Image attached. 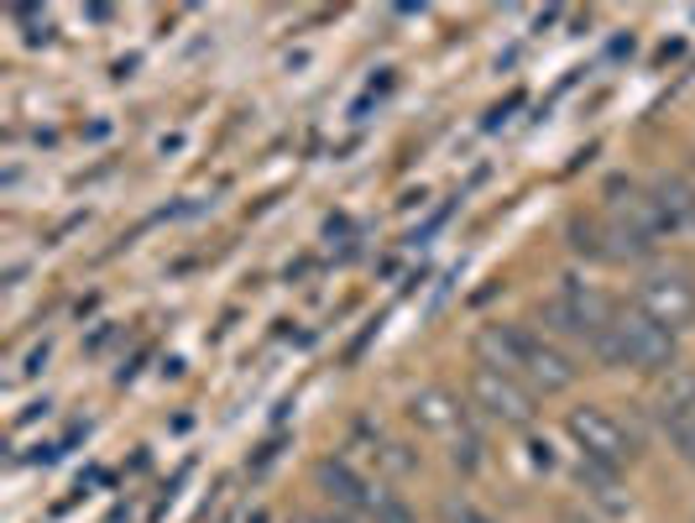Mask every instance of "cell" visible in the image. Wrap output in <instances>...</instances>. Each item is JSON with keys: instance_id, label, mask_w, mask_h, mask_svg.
Returning <instances> with one entry per match:
<instances>
[{"instance_id": "1", "label": "cell", "mask_w": 695, "mask_h": 523, "mask_svg": "<svg viewBox=\"0 0 695 523\" xmlns=\"http://www.w3.org/2000/svg\"><path fill=\"white\" fill-rule=\"evenodd\" d=\"M596 356L611 366H638V372H675V335L654 325L648 314H617L611 330L596 341Z\"/></svg>"}, {"instance_id": "2", "label": "cell", "mask_w": 695, "mask_h": 523, "mask_svg": "<svg viewBox=\"0 0 695 523\" xmlns=\"http://www.w3.org/2000/svg\"><path fill=\"white\" fill-rule=\"evenodd\" d=\"M638 314H648L664 330H691L695 325V283L691 273L679 267H654L644 283H638Z\"/></svg>"}, {"instance_id": "3", "label": "cell", "mask_w": 695, "mask_h": 523, "mask_svg": "<svg viewBox=\"0 0 695 523\" xmlns=\"http://www.w3.org/2000/svg\"><path fill=\"white\" fill-rule=\"evenodd\" d=\"M544 319L555 325L560 335H576V341H601V335L611 330V319H617V309H611L607 294H596V288H580V283H565L560 294L544 304Z\"/></svg>"}, {"instance_id": "4", "label": "cell", "mask_w": 695, "mask_h": 523, "mask_svg": "<svg viewBox=\"0 0 695 523\" xmlns=\"http://www.w3.org/2000/svg\"><path fill=\"white\" fill-rule=\"evenodd\" d=\"M565 430L576 435V445L586 451V461H601V466H623L633 455V435L607 414V408H576L565 418Z\"/></svg>"}, {"instance_id": "5", "label": "cell", "mask_w": 695, "mask_h": 523, "mask_svg": "<svg viewBox=\"0 0 695 523\" xmlns=\"http://www.w3.org/2000/svg\"><path fill=\"white\" fill-rule=\"evenodd\" d=\"M471 398L476 408H487L492 418H502V424H528L534 418V398H528V387L512 377V372H502V366H476L471 372Z\"/></svg>"}, {"instance_id": "6", "label": "cell", "mask_w": 695, "mask_h": 523, "mask_svg": "<svg viewBox=\"0 0 695 523\" xmlns=\"http://www.w3.org/2000/svg\"><path fill=\"white\" fill-rule=\"evenodd\" d=\"M408 418L429 430V435H456L460 424H466V408H460L456 393H444V387H424V393H413L408 403Z\"/></svg>"}, {"instance_id": "7", "label": "cell", "mask_w": 695, "mask_h": 523, "mask_svg": "<svg viewBox=\"0 0 695 523\" xmlns=\"http://www.w3.org/2000/svg\"><path fill=\"white\" fill-rule=\"evenodd\" d=\"M528 372V383L539 387V393H565V387L576 383V362L565 356V351L544 346V341H528L523 362H518Z\"/></svg>"}, {"instance_id": "8", "label": "cell", "mask_w": 695, "mask_h": 523, "mask_svg": "<svg viewBox=\"0 0 695 523\" xmlns=\"http://www.w3.org/2000/svg\"><path fill=\"white\" fill-rule=\"evenodd\" d=\"M320 482L335 492L340 503H351V507H372V503H376V492L366 487V482H361V476L345 466V461H324V466H320Z\"/></svg>"}, {"instance_id": "9", "label": "cell", "mask_w": 695, "mask_h": 523, "mask_svg": "<svg viewBox=\"0 0 695 523\" xmlns=\"http://www.w3.org/2000/svg\"><path fill=\"white\" fill-rule=\"evenodd\" d=\"M654 205H659L664 226H685L695 215V194L685 178H659V184H654Z\"/></svg>"}, {"instance_id": "10", "label": "cell", "mask_w": 695, "mask_h": 523, "mask_svg": "<svg viewBox=\"0 0 695 523\" xmlns=\"http://www.w3.org/2000/svg\"><path fill=\"white\" fill-rule=\"evenodd\" d=\"M691 408H695V372L675 366L669 383H664V393H659V414H664V424H675V418L691 414Z\"/></svg>"}, {"instance_id": "11", "label": "cell", "mask_w": 695, "mask_h": 523, "mask_svg": "<svg viewBox=\"0 0 695 523\" xmlns=\"http://www.w3.org/2000/svg\"><path fill=\"white\" fill-rule=\"evenodd\" d=\"M570 246H576L580 257H596V262L607 257V246H601V226H596V220H580V215L570 220Z\"/></svg>"}, {"instance_id": "12", "label": "cell", "mask_w": 695, "mask_h": 523, "mask_svg": "<svg viewBox=\"0 0 695 523\" xmlns=\"http://www.w3.org/2000/svg\"><path fill=\"white\" fill-rule=\"evenodd\" d=\"M669 440H675L679 451H685V455L695 461V408H691V414H679L675 424H669Z\"/></svg>"}, {"instance_id": "13", "label": "cell", "mask_w": 695, "mask_h": 523, "mask_svg": "<svg viewBox=\"0 0 695 523\" xmlns=\"http://www.w3.org/2000/svg\"><path fill=\"white\" fill-rule=\"evenodd\" d=\"M450 523H497V519H487V513L471 507V503H456V507H450Z\"/></svg>"}, {"instance_id": "14", "label": "cell", "mask_w": 695, "mask_h": 523, "mask_svg": "<svg viewBox=\"0 0 695 523\" xmlns=\"http://www.w3.org/2000/svg\"><path fill=\"white\" fill-rule=\"evenodd\" d=\"M309 523H351V519H309Z\"/></svg>"}]
</instances>
